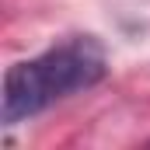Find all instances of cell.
<instances>
[{
  "label": "cell",
  "instance_id": "cell-1",
  "mask_svg": "<svg viewBox=\"0 0 150 150\" xmlns=\"http://www.w3.org/2000/svg\"><path fill=\"white\" fill-rule=\"evenodd\" d=\"M105 70V49L91 35L67 38L28 63H14L4 74V126H18L77 91L94 87Z\"/></svg>",
  "mask_w": 150,
  "mask_h": 150
}]
</instances>
